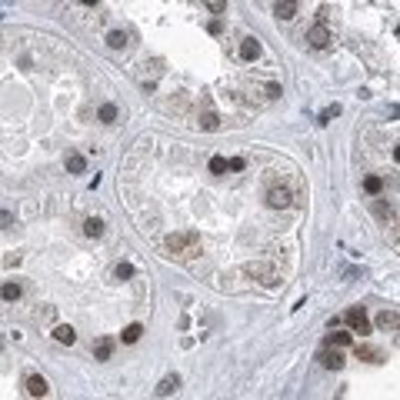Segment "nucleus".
Returning a JSON list of instances; mask_svg holds the SVG:
<instances>
[{"label":"nucleus","instance_id":"obj_21","mask_svg":"<svg viewBox=\"0 0 400 400\" xmlns=\"http://www.w3.org/2000/svg\"><path fill=\"white\" fill-rule=\"evenodd\" d=\"M364 190H367V194H374V197H377L380 190H384V177H374V174H370V177H364Z\"/></svg>","mask_w":400,"mask_h":400},{"label":"nucleus","instance_id":"obj_1","mask_svg":"<svg viewBox=\"0 0 400 400\" xmlns=\"http://www.w3.org/2000/svg\"><path fill=\"white\" fill-rule=\"evenodd\" d=\"M167 250L177 260H190L200 254V233L197 230H184V233H170L167 237Z\"/></svg>","mask_w":400,"mask_h":400},{"label":"nucleus","instance_id":"obj_25","mask_svg":"<svg viewBox=\"0 0 400 400\" xmlns=\"http://www.w3.org/2000/svg\"><path fill=\"white\" fill-rule=\"evenodd\" d=\"M113 277H117V280H130L133 277V267L130 264H117V267H113Z\"/></svg>","mask_w":400,"mask_h":400},{"label":"nucleus","instance_id":"obj_30","mask_svg":"<svg viewBox=\"0 0 400 400\" xmlns=\"http://www.w3.org/2000/svg\"><path fill=\"white\" fill-rule=\"evenodd\" d=\"M0 223H13V213L10 210H0Z\"/></svg>","mask_w":400,"mask_h":400},{"label":"nucleus","instance_id":"obj_12","mask_svg":"<svg viewBox=\"0 0 400 400\" xmlns=\"http://www.w3.org/2000/svg\"><path fill=\"white\" fill-rule=\"evenodd\" d=\"M140 337H144V323H127V327L120 330V340H123V344H137Z\"/></svg>","mask_w":400,"mask_h":400},{"label":"nucleus","instance_id":"obj_24","mask_svg":"<svg viewBox=\"0 0 400 400\" xmlns=\"http://www.w3.org/2000/svg\"><path fill=\"white\" fill-rule=\"evenodd\" d=\"M337 113H340V103H333V107H327V110H323L320 117H317V123H320V127H327V123H330L333 117H337Z\"/></svg>","mask_w":400,"mask_h":400},{"label":"nucleus","instance_id":"obj_26","mask_svg":"<svg viewBox=\"0 0 400 400\" xmlns=\"http://www.w3.org/2000/svg\"><path fill=\"white\" fill-rule=\"evenodd\" d=\"M210 174H227V160L223 157H210Z\"/></svg>","mask_w":400,"mask_h":400},{"label":"nucleus","instance_id":"obj_23","mask_svg":"<svg viewBox=\"0 0 400 400\" xmlns=\"http://www.w3.org/2000/svg\"><path fill=\"white\" fill-rule=\"evenodd\" d=\"M0 297L3 300H20V284H3V287H0Z\"/></svg>","mask_w":400,"mask_h":400},{"label":"nucleus","instance_id":"obj_9","mask_svg":"<svg viewBox=\"0 0 400 400\" xmlns=\"http://www.w3.org/2000/svg\"><path fill=\"white\" fill-rule=\"evenodd\" d=\"M113 344H117L113 337H100L97 344H94V360H100V364H103V360H110V354H113Z\"/></svg>","mask_w":400,"mask_h":400},{"label":"nucleus","instance_id":"obj_5","mask_svg":"<svg viewBox=\"0 0 400 400\" xmlns=\"http://www.w3.org/2000/svg\"><path fill=\"white\" fill-rule=\"evenodd\" d=\"M290 200H294L290 187H270V190H267V203H270L274 210H284V207H290Z\"/></svg>","mask_w":400,"mask_h":400},{"label":"nucleus","instance_id":"obj_3","mask_svg":"<svg viewBox=\"0 0 400 400\" xmlns=\"http://www.w3.org/2000/svg\"><path fill=\"white\" fill-rule=\"evenodd\" d=\"M247 274L257 277L260 284H267V287H277V284H280V274L270 264H247Z\"/></svg>","mask_w":400,"mask_h":400},{"label":"nucleus","instance_id":"obj_14","mask_svg":"<svg viewBox=\"0 0 400 400\" xmlns=\"http://www.w3.org/2000/svg\"><path fill=\"white\" fill-rule=\"evenodd\" d=\"M274 13H277L280 20H290V17L297 13V3H294V0H277V3H274Z\"/></svg>","mask_w":400,"mask_h":400},{"label":"nucleus","instance_id":"obj_19","mask_svg":"<svg viewBox=\"0 0 400 400\" xmlns=\"http://www.w3.org/2000/svg\"><path fill=\"white\" fill-rule=\"evenodd\" d=\"M123 44H127V33H123V30H110V33H107V47H110V50H123Z\"/></svg>","mask_w":400,"mask_h":400},{"label":"nucleus","instance_id":"obj_10","mask_svg":"<svg viewBox=\"0 0 400 400\" xmlns=\"http://www.w3.org/2000/svg\"><path fill=\"white\" fill-rule=\"evenodd\" d=\"M377 327H380V330H397V327H400V313L394 310V307H390V310H380Z\"/></svg>","mask_w":400,"mask_h":400},{"label":"nucleus","instance_id":"obj_8","mask_svg":"<svg viewBox=\"0 0 400 400\" xmlns=\"http://www.w3.org/2000/svg\"><path fill=\"white\" fill-rule=\"evenodd\" d=\"M47 380L40 377V374H30V377H27V394H30V397H37V400H44L47 397Z\"/></svg>","mask_w":400,"mask_h":400},{"label":"nucleus","instance_id":"obj_27","mask_svg":"<svg viewBox=\"0 0 400 400\" xmlns=\"http://www.w3.org/2000/svg\"><path fill=\"white\" fill-rule=\"evenodd\" d=\"M244 157H233V160H227V170H244Z\"/></svg>","mask_w":400,"mask_h":400},{"label":"nucleus","instance_id":"obj_7","mask_svg":"<svg viewBox=\"0 0 400 400\" xmlns=\"http://www.w3.org/2000/svg\"><path fill=\"white\" fill-rule=\"evenodd\" d=\"M354 357L357 360H370V364H384V354H380L377 347H370V344H357Z\"/></svg>","mask_w":400,"mask_h":400},{"label":"nucleus","instance_id":"obj_2","mask_svg":"<svg viewBox=\"0 0 400 400\" xmlns=\"http://www.w3.org/2000/svg\"><path fill=\"white\" fill-rule=\"evenodd\" d=\"M344 320H347V327H350V333H360V337L370 333V320H367L364 307H350V310L344 313Z\"/></svg>","mask_w":400,"mask_h":400},{"label":"nucleus","instance_id":"obj_13","mask_svg":"<svg viewBox=\"0 0 400 400\" xmlns=\"http://www.w3.org/2000/svg\"><path fill=\"white\" fill-rule=\"evenodd\" d=\"M54 340L57 344H74V340H77V330H74L70 323H60V327H54Z\"/></svg>","mask_w":400,"mask_h":400},{"label":"nucleus","instance_id":"obj_15","mask_svg":"<svg viewBox=\"0 0 400 400\" xmlns=\"http://www.w3.org/2000/svg\"><path fill=\"white\" fill-rule=\"evenodd\" d=\"M240 57H244V60H257V57H260V44H257L254 37H247L244 44H240Z\"/></svg>","mask_w":400,"mask_h":400},{"label":"nucleus","instance_id":"obj_11","mask_svg":"<svg viewBox=\"0 0 400 400\" xmlns=\"http://www.w3.org/2000/svg\"><path fill=\"white\" fill-rule=\"evenodd\" d=\"M177 387H180V377H177V374H167V377L160 380V384H157V390H154V394H157V397H170V394H174Z\"/></svg>","mask_w":400,"mask_h":400},{"label":"nucleus","instance_id":"obj_28","mask_svg":"<svg viewBox=\"0 0 400 400\" xmlns=\"http://www.w3.org/2000/svg\"><path fill=\"white\" fill-rule=\"evenodd\" d=\"M207 10H213V13H220V10H227V3H220V0H210V3H207Z\"/></svg>","mask_w":400,"mask_h":400},{"label":"nucleus","instance_id":"obj_17","mask_svg":"<svg viewBox=\"0 0 400 400\" xmlns=\"http://www.w3.org/2000/svg\"><path fill=\"white\" fill-rule=\"evenodd\" d=\"M67 170H70V174H84V170H87V160L80 154H67Z\"/></svg>","mask_w":400,"mask_h":400},{"label":"nucleus","instance_id":"obj_4","mask_svg":"<svg viewBox=\"0 0 400 400\" xmlns=\"http://www.w3.org/2000/svg\"><path fill=\"white\" fill-rule=\"evenodd\" d=\"M330 40H333V33H330V27H327V23H313L310 30H307V44L317 47V50H323Z\"/></svg>","mask_w":400,"mask_h":400},{"label":"nucleus","instance_id":"obj_29","mask_svg":"<svg viewBox=\"0 0 400 400\" xmlns=\"http://www.w3.org/2000/svg\"><path fill=\"white\" fill-rule=\"evenodd\" d=\"M17 264H20V257H17V254H10V257H3V267H17Z\"/></svg>","mask_w":400,"mask_h":400},{"label":"nucleus","instance_id":"obj_16","mask_svg":"<svg viewBox=\"0 0 400 400\" xmlns=\"http://www.w3.org/2000/svg\"><path fill=\"white\" fill-rule=\"evenodd\" d=\"M84 233H87V237H103V220H100V217H87V220H84Z\"/></svg>","mask_w":400,"mask_h":400},{"label":"nucleus","instance_id":"obj_6","mask_svg":"<svg viewBox=\"0 0 400 400\" xmlns=\"http://www.w3.org/2000/svg\"><path fill=\"white\" fill-rule=\"evenodd\" d=\"M317 360H320L323 367H327V370H340V367H344V354H340V350H337V347H323L320 354H317Z\"/></svg>","mask_w":400,"mask_h":400},{"label":"nucleus","instance_id":"obj_22","mask_svg":"<svg viewBox=\"0 0 400 400\" xmlns=\"http://www.w3.org/2000/svg\"><path fill=\"white\" fill-rule=\"evenodd\" d=\"M200 127H203V130H217V127H220V117H217L213 110H207L203 117H200Z\"/></svg>","mask_w":400,"mask_h":400},{"label":"nucleus","instance_id":"obj_18","mask_svg":"<svg viewBox=\"0 0 400 400\" xmlns=\"http://www.w3.org/2000/svg\"><path fill=\"white\" fill-rule=\"evenodd\" d=\"M97 117H100V123H117V103H103L97 110Z\"/></svg>","mask_w":400,"mask_h":400},{"label":"nucleus","instance_id":"obj_20","mask_svg":"<svg viewBox=\"0 0 400 400\" xmlns=\"http://www.w3.org/2000/svg\"><path fill=\"white\" fill-rule=\"evenodd\" d=\"M350 344V330H337L327 337V347H347Z\"/></svg>","mask_w":400,"mask_h":400}]
</instances>
